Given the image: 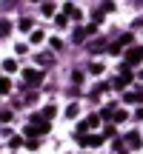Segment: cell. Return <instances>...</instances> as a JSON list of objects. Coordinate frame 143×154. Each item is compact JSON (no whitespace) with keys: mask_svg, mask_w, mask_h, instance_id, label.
<instances>
[{"mask_svg":"<svg viewBox=\"0 0 143 154\" xmlns=\"http://www.w3.org/2000/svg\"><path fill=\"white\" fill-rule=\"evenodd\" d=\"M126 143H129V149H138V146H140V137H138V131L126 134Z\"/></svg>","mask_w":143,"mask_h":154,"instance_id":"cell-3","label":"cell"},{"mask_svg":"<svg viewBox=\"0 0 143 154\" xmlns=\"http://www.w3.org/2000/svg\"><path fill=\"white\" fill-rule=\"evenodd\" d=\"M3 69H6V72H14L17 66H14V60H6V63H3Z\"/></svg>","mask_w":143,"mask_h":154,"instance_id":"cell-9","label":"cell"},{"mask_svg":"<svg viewBox=\"0 0 143 154\" xmlns=\"http://www.w3.org/2000/svg\"><path fill=\"white\" fill-rule=\"evenodd\" d=\"M9 88H11V83H9V80H0V94H6Z\"/></svg>","mask_w":143,"mask_h":154,"instance_id":"cell-7","label":"cell"},{"mask_svg":"<svg viewBox=\"0 0 143 154\" xmlns=\"http://www.w3.org/2000/svg\"><path fill=\"white\" fill-rule=\"evenodd\" d=\"M11 32V26H9V23H0V34H9Z\"/></svg>","mask_w":143,"mask_h":154,"instance_id":"cell-11","label":"cell"},{"mask_svg":"<svg viewBox=\"0 0 143 154\" xmlns=\"http://www.w3.org/2000/svg\"><path fill=\"white\" fill-rule=\"evenodd\" d=\"M55 111H57L55 106H49V109H43V117H55Z\"/></svg>","mask_w":143,"mask_h":154,"instance_id":"cell-10","label":"cell"},{"mask_svg":"<svg viewBox=\"0 0 143 154\" xmlns=\"http://www.w3.org/2000/svg\"><path fill=\"white\" fill-rule=\"evenodd\" d=\"M66 117H77V103H72L69 109H66Z\"/></svg>","mask_w":143,"mask_h":154,"instance_id":"cell-5","label":"cell"},{"mask_svg":"<svg viewBox=\"0 0 143 154\" xmlns=\"http://www.w3.org/2000/svg\"><path fill=\"white\" fill-rule=\"evenodd\" d=\"M89 69H92V74H100V72H103V63H92Z\"/></svg>","mask_w":143,"mask_h":154,"instance_id":"cell-6","label":"cell"},{"mask_svg":"<svg viewBox=\"0 0 143 154\" xmlns=\"http://www.w3.org/2000/svg\"><path fill=\"white\" fill-rule=\"evenodd\" d=\"M20 29H23V32H32V20H29V17H23V20H20Z\"/></svg>","mask_w":143,"mask_h":154,"instance_id":"cell-4","label":"cell"},{"mask_svg":"<svg viewBox=\"0 0 143 154\" xmlns=\"http://www.w3.org/2000/svg\"><path fill=\"white\" fill-rule=\"evenodd\" d=\"M23 77H26V83H40V80H43V74L34 72V69H26V72H23Z\"/></svg>","mask_w":143,"mask_h":154,"instance_id":"cell-2","label":"cell"},{"mask_svg":"<svg viewBox=\"0 0 143 154\" xmlns=\"http://www.w3.org/2000/svg\"><path fill=\"white\" fill-rule=\"evenodd\" d=\"M140 60H143V46H138V49H132V51H129V57H126V66H138Z\"/></svg>","mask_w":143,"mask_h":154,"instance_id":"cell-1","label":"cell"},{"mask_svg":"<svg viewBox=\"0 0 143 154\" xmlns=\"http://www.w3.org/2000/svg\"><path fill=\"white\" fill-rule=\"evenodd\" d=\"M40 40H43V32H40V29H37V32H32V43H40Z\"/></svg>","mask_w":143,"mask_h":154,"instance_id":"cell-8","label":"cell"}]
</instances>
